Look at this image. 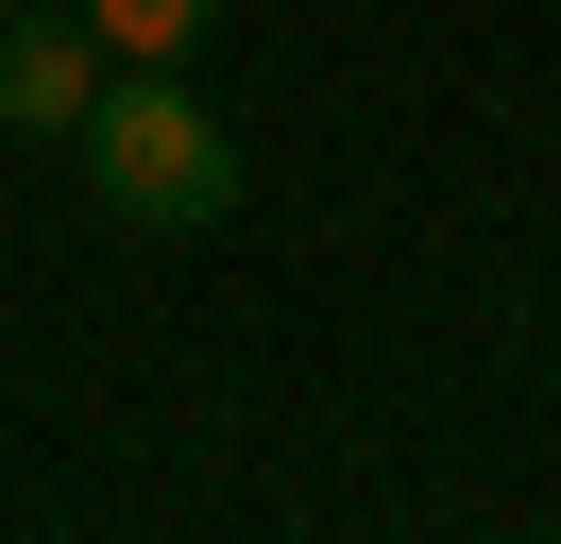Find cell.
Masks as SVG:
<instances>
[{"label":"cell","instance_id":"obj_3","mask_svg":"<svg viewBox=\"0 0 561 544\" xmlns=\"http://www.w3.org/2000/svg\"><path fill=\"white\" fill-rule=\"evenodd\" d=\"M85 34H103L119 68H187V52L221 34V0H85Z\"/></svg>","mask_w":561,"mask_h":544},{"label":"cell","instance_id":"obj_4","mask_svg":"<svg viewBox=\"0 0 561 544\" xmlns=\"http://www.w3.org/2000/svg\"><path fill=\"white\" fill-rule=\"evenodd\" d=\"M0 18H18V0H0Z\"/></svg>","mask_w":561,"mask_h":544},{"label":"cell","instance_id":"obj_1","mask_svg":"<svg viewBox=\"0 0 561 544\" xmlns=\"http://www.w3.org/2000/svg\"><path fill=\"white\" fill-rule=\"evenodd\" d=\"M85 188H103V222H137V238H205L221 204H239V136L187 102V68H119L103 120H85Z\"/></svg>","mask_w":561,"mask_h":544},{"label":"cell","instance_id":"obj_2","mask_svg":"<svg viewBox=\"0 0 561 544\" xmlns=\"http://www.w3.org/2000/svg\"><path fill=\"white\" fill-rule=\"evenodd\" d=\"M103 86H119V52L85 34V0H69V18H51V0H18V18H0V136H35V154H85Z\"/></svg>","mask_w":561,"mask_h":544}]
</instances>
